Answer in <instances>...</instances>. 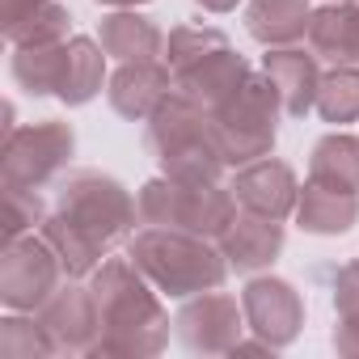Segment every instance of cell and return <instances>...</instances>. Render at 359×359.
I'll return each mask as SVG.
<instances>
[{
  "label": "cell",
  "mask_w": 359,
  "mask_h": 359,
  "mask_svg": "<svg viewBox=\"0 0 359 359\" xmlns=\"http://www.w3.org/2000/svg\"><path fill=\"white\" fill-rule=\"evenodd\" d=\"M140 224V208L118 177L102 169H76L60 182L55 212L39 229L64 262L68 279H89L118 241Z\"/></svg>",
  "instance_id": "obj_1"
},
{
  "label": "cell",
  "mask_w": 359,
  "mask_h": 359,
  "mask_svg": "<svg viewBox=\"0 0 359 359\" xmlns=\"http://www.w3.org/2000/svg\"><path fill=\"white\" fill-rule=\"evenodd\" d=\"M93 300H97V317H102V342H97V359H148L161 355L169 342V313L161 304V292L148 283V275L123 254V258H106L93 275H89Z\"/></svg>",
  "instance_id": "obj_2"
},
{
  "label": "cell",
  "mask_w": 359,
  "mask_h": 359,
  "mask_svg": "<svg viewBox=\"0 0 359 359\" xmlns=\"http://www.w3.org/2000/svg\"><path fill=\"white\" fill-rule=\"evenodd\" d=\"M127 258L169 300H191L199 292L224 287L233 271L220 241L187 233V229H161V224H140L127 237Z\"/></svg>",
  "instance_id": "obj_3"
},
{
  "label": "cell",
  "mask_w": 359,
  "mask_h": 359,
  "mask_svg": "<svg viewBox=\"0 0 359 359\" xmlns=\"http://www.w3.org/2000/svg\"><path fill=\"white\" fill-rule=\"evenodd\" d=\"M144 144L161 173L177 182H224V152L212 131V114L187 93H169L144 123Z\"/></svg>",
  "instance_id": "obj_4"
},
{
  "label": "cell",
  "mask_w": 359,
  "mask_h": 359,
  "mask_svg": "<svg viewBox=\"0 0 359 359\" xmlns=\"http://www.w3.org/2000/svg\"><path fill=\"white\" fill-rule=\"evenodd\" d=\"M140 224H161V229H187L199 237L220 241V233L233 224L237 195L224 182H177L169 173H156L135 195Z\"/></svg>",
  "instance_id": "obj_5"
},
{
  "label": "cell",
  "mask_w": 359,
  "mask_h": 359,
  "mask_svg": "<svg viewBox=\"0 0 359 359\" xmlns=\"http://www.w3.org/2000/svg\"><path fill=\"white\" fill-rule=\"evenodd\" d=\"M279 114H283V102H279V89L271 85V76L250 72V81L237 89V97H229L212 114V131H216V144H220L229 169H241V165L275 152Z\"/></svg>",
  "instance_id": "obj_6"
},
{
  "label": "cell",
  "mask_w": 359,
  "mask_h": 359,
  "mask_svg": "<svg viewBox=\"0 0 359 359\" xmlns=\"http://www.w3.org/2000/svg\"><path fill=\"white\" fill-rule=\"evenodd\" d=\"M72 152H76L72 123L43 118V123H30V127H13L5 135V152H0V182L43 191L47 182H55L68 169Z\"/></svg>",
  "instance_id": "obj_7"
},
{
  "label": "cell",
  "mask_w": 359,
  "mask_h": 359,
  "mask_svg": "<svg viewBox=\"0 0 359 359\" xmlns=\"http://www.w3.org/2000/svg\"><path fill=\"white\" fill-rule=\"evenodd\" d=\"M64 262L43 233L5 241L0 254V304L13 313H39L64 283Z\"/></svg>",
  "instance_id": "obj_8"
},
{
  "label": "cell",
  "mask_w": 359,
  "mask_h": 359,
  "mask_svg": "<svg viewBox=\"0 0 359 359\" xmlns=\"http://www.w3.org/2000/svg\"><path fill=\"white\" fill-rule=\"evenodd\" d=\"M173 330H177V342L191 355H233V346L245 338L250 325H245L241 300L212 287V292L182 300V309L173 317Z\"/></svg>",
  "instance_id": "obj_9"
},
{
  "label": "cell",
  "mask_w": 359,
  "mask_h": 359,
  "mask_svg": "<svg viewBox=\"0 0 359 359\" xmlns=\"http://www.w3.org/2000/svg\"><path fill=\"white\" fill-rule=\"evenodd\" d=\"M241 309H245V325L254 338H262L266 346L283 351L300 338L304 330V296L296 292L292 279L279 275H254L241 287Z\"/></svg>",
  "instance_id": "obj_10"
},
{
  "label": "cell",
  "mask_w": 359,
  "mask_h": 359,
  "mask_svg": "<svg viewBox=\"0 0 359 359\" xmlns=\"http://www.w3.org/2000/svg\"><path fill=\"white\" fill-rule=\"evenodd\" d=\"M43 330L55 342V355H93L102 342V317H97V300L93 287L81 279L60 283V292L39 309Z\"/></svg>",
  "instance_id": "obj_11"
},
{
  "label": "cell",
  "mask_w": 359,
  "mask_h": 359,
  "mask_svg": "<svg viewBox=\"0 0 359 359\" xmlns=\"http://www.w3.org/2000/svg\"><path fill=\"white\" fill-rule=\"evenodd\" d=\"M229 187H233L241 212L271 216V220H287L296 212V199H300V177H296V169L287 161H279L275 152L241 165L233 173Z\"/></svg>",
  "instance_id": "obj_12"
},
{
  "label": "cell",
  "mask_w": 359,
  "mask_h": 359,
  "mask_svg": "<svg viewBox=\"0 0 359 359\" xmlns=\"http://www.w3.org/2000/svg\"><path fill=\"white\" fill-rule=\"evenodd\" d=\"M173 93V72L165 60H140V64H118L106 85V102L118 118L127 123H148L152 110Z\"/></svg>",
  "instance_id": "obj_13"
},
{
  "label": "cell",
  "mask_w": 359,
  "mask_h": 359,
  "mask_svg": "<svg viewBox=\"0 0 359 359\" xmlns=\"http://www.w3.org/2000/svg\"><path fill=\"white\" fill-rule=\"evenodd\" d=\"M287 245V233H283V220H271V216H254V212H237L233 224L220 233V250L229 258V266L237 275H258V271H271L279 262Z\"/></svg>",
  "instance_id": "obj_14"
},
{
  "label": "cell",
  "mask_w": 359,
  "mask_h": 359,
  "mask_svg": "<svg viewBox=\"0 0 359 359\" xmlns=\"http://www.w3.org/2000/svg\"><path fill=\"white\" fill-rule=\"evenodd\" d=\"M262 72L271 76V85L279 89L283 114L287 118H304L317 106V89H321V60L313 55V47H266L262 55Z\"/></svg>",
  "instance_id": "obj_15"
},
{
  "label": "cell",
  "mask_w": 359,
  "mask_h": 359,
  "mask_svg": "<svg viewBox=\"0 0 359 359\" xmlns=\"http://www.w3.org/2000/svg\"><path fill=\"white\" fill-rule=\"evenodd\" d=\"M250 60L241 55V51H233V47H220V51H212L203 64H195V68H187L182 76H173V89L177 93H187L191 102H199L208 114H216L229 97H237V89L250 81Z\"/></svg>",
  "instance_id": "obj_16"
},
{
  "label": "cell",
  "mask_w": 359,
  "mask_h": 359,
  "mask_svg": "<svg viewBox=\"0 0 359 359\" xmlns=\"http://www.w3.org/2000/svg\"><path fill=\"white\" fill-rule=\"evenodd\" d=\"M97 43L106 47L110 60L118 64H140V60H165V34L152 18L140 9H110L97 22Z\"/></svg>",
  "instance_id": "obj_17"
},
{
  "label": "cell",
  "mask_w": 359,
  "mask_h": 359,
  "mask_svg": "<svg viewBox=\"0 0 359 359\" xmlns=\"http://www.w3.org/2000/svg\"><path fill=\"white\" fill-rule=\"evenodd\" d=\"M304 43L325 64H359V0H325L313 9Z\"/></svg>",
  "instance_id": "obj_18"
},
{
  "label": "cell",
  "mask_w": 359,
  "mask_h": 359,
  "mask_svg": "<svg viewBox=\"0 0 359 359\" xmlns=\"http://www.w3.org/2000/svg\"><path fill=\"white\" fill-rule=\"evenodd\" d=\"M292 220L313 233V237H342L359 224V195L351 191H334V187H321V182H309L300 187V199H296V212Z\"/></svg>",
  "instance_id": "obj_19"
},
{
  "label": "cell",
  "mask_w": 359,
  "mask_h": 359,
  "mask_svg": "<svg viewBox=\"0 0 359 359\" xmlns=\"http://www.w3.org/2000/svg\"><path fill=\"white\" fill-rule=\"evenodd\" d=\"M106 47L97 39H85V34H72L68 39V55H64V72H60V85H55V102H64L68 110L76 106H89L106 85Z\"/></svg>",
  "instance_id": "obj_20"
},
{
  "label": "cell",
  "mask_w": 359,
  "mask_h": 359,
  "mask_svg": "<svg viewBox=\"0 0 359 359\" xmlns=\"http://www.w3.org/2000/svg\"><path fill=\"white\" fill-rule=\"evenodd\" d=\"M309 0H250L245 5V30L262 47H300L309 39Z\"/></svg>",
  "instance_id": "obj_21"
},
{
  "label": "cell",
  "mask_w": 359,
  "mask_h": 359,
  "mask_svg": "<svg viewBox=\"0 0 359 359\" xmlns=\"http://www.w3.org/2000/svg\"><path fill=\"white\" fill-rule=\"evenodd\" d=\"M309 177L321 187L359 195V135H351L342 127L325 131L309 152Z\"/></svg>",
  "instance_id": "obj_22"
},
{
  "label": "cell",
  "mask_w": 359,
  "mask_h": 359,
  "mask_svg": "<svg viewBox=\"0 0 359 359\" xmlns=\"http://www.w3.org/2000/svg\"><path fill=\"white\" fill-rule=\"evenodd\" d=\"M64 55H68V43H47V47H13L9 72H13L18 89H26L30 97H55L60 72H64Z\"/></svg>",
  "instance_id": "obj_23"
},
{
  "label": "cell",
  "mask_w": 359,
  "mask_h": 359,
  "mask_svg": "<svg viewBox=\"0 0 359 359\" xmlns=\"http://www.w3.org/2000/svg\"><path fill=\"white\" fill-rule=\"evenodd\" d=\"M313 110L330 127L359 123V64H330V72H321V89H317Z\"/></svg>",
  "instance_id": "obj_24"
},
{
  "label": "cell",
  "mask_w": 359,
  "mask_h": 359,
  "mask_svg": "<svg viewBox=\"0 0 359 359\" xmlns=\"http://www.w3.org/2000/svg\"><path fill=\"white\" fill-rule=\"evenodd\" d=\"M9 47H47V43H68L72 39V13L60 0H47L34 13H26L22 22H13L5 30Z\"/></svg>",
  "instance_id": "obj_25"
},
{
  "label": "cell",
  "mask_w": 359,
  "mask_h": 359,
  "mask_svg": "<svg viewBox=\"0 0 359 359\" xmlns=\"http://www.w3.org/2000/svg\"><path fill=\"white\" fill-rule=\"evenodd\" d=\"M220 47H233V43H229V34L216 30V26H173L169 39H165V64H169L173 76H182L187 68L203 64V60H208L212 51H220Z\"/></svg>",
  "instance_id": "obj_26"
},
{
  "label": "cell",
  "mask_w": 359,
  "mask_h": 359,
  "mask_svg": "<svg viewBox=\"0 0 359 359\" xmlns=\"http://www.w3.org/2000/svg\"><path fill=\"white\" fill-rule=\"evenodd\" d=\"M0 355L5 359H47V355H55V342L43 330L39 313L5 309V317H0Z\"/></svg>",
  "instance_id": "obj_27"
},
{
  "label": "cell",
  "mask_w": 359,
  "mask_h": 359,
  "mask_svg": "<svg viewBox=\"0 0 359 359\" xmlns=\"http://www.w3.org/2000/svg\"><path fill=\"white\" fill-rule=\"evenodd\" d=\"M47 203L39 191L30 187H5V241L13 237H26V233H39L47 224Z\"/></svg>",
  "instance_id": "obj_28"
},
{
  "label": "cell",
  "mask_w": 359,
  "mask_h": 359,
  "mask_svg": "<svg viewBox=\"0 0 359 359\" xmlns=\"http://www.w3.org/2000/svg\"><path fill=\"white\" fill-rule=\"evenodd\" d=\"M334 317L338 321H359V258L334 271Z\"/></svg>",
  "instance_id": "obj_29"
},
{
  "label": "cell",
  "mask_w": 359,
  "mask_h": 359,
  "mask_svg": "<svg viewBox=\"0 0 359 359\" xmlns=\"http://www.w3.org/2000/svg\"><path fill=\"white\" fill-rule=\"evenodd\" d=\"M330 342H334V351H338V355L359 359V321H334Z\"/></svg>",
  "instance_id": "obj_30"
},
{
  "label": "cell",
  "mask_w": 359,
  "mask_h": 359,
  "mask_svg": "<svg viewBox=\"0 0 359 359\" xmlns=\"http://www.w3.org/2000/svg\"><path fill=\"white\" fill-rule=\"evenodd\" d=\"M39 5H47V0H0V22H5L0 30H9L13 22H22V18L34 13Z\"/></svg>",
  "instance_id": "obj_31"
},
{
  "label": "cell",
  "mask_w": 359,
  "mask_h": 359,
  "mask_svg": "<svg viewBox=\"0 0 359 359\" xmlns=\"http://www.w3.org/2000/svg\"><path fill=\"white\" fill-rule=\"evenodd\" d=\"M195 5H199L203 13H233L241 0H195Z\"/></svg>",
  "instance_id": "obj_32"
},
{
  "label": "cell",
  "mask_w": 359,
  "mask_h": 359,
  "mask_svg": "<svg viewBox=\"0 0 359 359\" xmlns=\"http://www.w3.org/2000/svg\"><path fill=\"white\" fill-rule=\"evenodd\" d=\"M97 5H106V9H140L148 0H97Z\"/></svg>",
  "instance_id": "obj_33"
}]
</instances>
